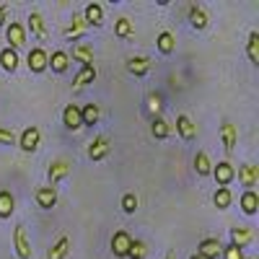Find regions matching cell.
Instances as JSON below:
<instances>
[{
  "label": "cell",
  "instance_id": "cell-1",
  "mask_svg": "<svg viewBox=\"0 0 259 259\" xmlns=\"http://www.w3.org/2000/svg\"><path fill=\"white\" fill-rule=\"evenodd\" d=\"M13 246H16L18 259H31L34 249H31V244H29V236H26V226H24V223H18L16 231H13Z\"/></svg>",
  "mask_w": 259,
  "mask_h": 259
},
{
  "label": "cell",
  "instance_id": "cell-2",
  "mask_svg": "<svg viewBox=\"0 0 259 259\" xmlns=\"http://www.w3.org/2000/svg\"><path fill=\"white\" fill-rule=\"evenodd\" d=\"M73 171V163L68 161V158H55L52 163H50V171H47V177H50V187H55L57 182H62L65 177H68Z\"/></svg>",
  "mask_w": 259,
  "mask_h": 259
},
{
  "label": "cell",
  "instance_id": "cell-3",
  "mask_svg": "<svg viewBox=\"0 0 259 259\" xmlns=\"http://www.w3.org/2000/svg\"><path fill=\"white\" fill-rule=\"evenodd\" d=\"M212 179L218 182V187H228V184L236 179V168H233L228 161L212 163Z\"/></svg>",
  "mask_w": 259,
  "mask_h": 259
},
{
  "label": "cell",
  "instance_id": "cell-4",
  "mask_svg": "<svg viewBox=\"0 0 259 259\" xmlns=\"http://www.w3.org/2000/svg\"><path fill=\"white\" fill-rule=\"evenodd\" d=\"M109 150H112L109 138H106V135H99V138H94L91 145H89V158H91V161H101V158L109 156Z\"/></svg>",
  "mask_w": 259,
  "mask_h": 259
},
{
  "label": "cell",
  "instance_id": "cell-5",
  "mask_svg": "<svg viewBox=\"0 0 259 259\" xmlns=\"http://www.w3.org/2000/svg\"><path fill=\"white\" fill-rule=\"evenodd\" d=\"M39 140H41V133L36 127H26L24 133H21V138H18V145H21V150H26V153H34V150L39 148Z\"/></svg>",
  "mask_w": 259,
  "mask_h": 259
},
{
  "label": "cell",
  "instance_id": "cell-6",
  "mask_svg": "<svg viewBox=\"0 0 259 259\" xmlns=\"http://www.w3.org/2000/svg\"><path fill=\"white\" fill-rule=\"evenodd\" d=\"M221 254H223V244L218 239H202L197 246V256L202 259H218Z\"/></svg>",
  "mask_w": 259,
  "mask_h": 259
},
{
  "label": "cell",
  "instance_id": "cell-7",
  "mask_svg": "<svg viewBox=\"0 0 259 259\" xmlns=\"http://www.w3.org/2000/svg\"><path fill=\"white\" fill-rule=\"evenodd\" d=\"M26 65H29L31 73H45L47 70V52L41 47H34L29 52V57H26Z\"/></svg>",
  "mask_w": 259,
  "mask_h": 259
},
{
  "label": "cell",
  "instance_id": "cell-8",
  "mask_svg": "<svg viewBox=\"0 0 259 259\" xmlns=\"http://www.w3.org/2000/svg\"><path fill=\"white\" fill-rule=\"evenodd\" d=\"M130 244H133V236H130L127 231H117L114 236H112V251H114V256H127V251H130Z\"/></svg>",
  "mask_w": 259,
  "mask_h": 259
},
{
  "label": "cell",
  "instance_id": "cell-9",
  "mask_svg": "<svg viewBox=\"0 0 259 259\" xmlns=\"http://www.w3.org/2000/svg\"><path fill=\"white\" fill-rule=\"evenodd\" d=\"M62 124L68 127V130H80L83 127V122H80V106H75V104H68L62 109Z\"/></svg>",
  "mask_w": 259,
  "mask_h": 259
},
{
  "label": "cell",
  "instance_id": "cell-10",
  "mask_svg": "<svg viewBox=\"0 0 259 259\" xmlns=\"http://www.w3.org/2000/svg\"><path fill=\"white\" fill-rule=\"evenodd\" d=\"M36 205L41 210H52L57 205V189L55 187H39L36 189Z\"/></svg>",
  "mask_w": 259,
  "mask_h": 259
},
{
  "label": "cell",
  "instance_id": "cell-11",
  "mask_svg": "<svg viewBox=\"0 0 259 259\" xmlns=\"http://www.w3.org/2000/svg\"><path fill=\"white\" fill-rule=\"evenodd\" d=\"M236 177H239V182H241L244 187L251 189V187L259 182V166H254V163H244V166H239Z\"/></svg>",
  "mask_w": 259,
  "mask_h": 259
},
{
  "label": "cell",
  "instance_id": "cell-12",
  "mask_svg": "<svg viewBox=\"0 0 259 259\" xmlns=\"http://www.w3.org/2000/svg\"><path fill=\"white\" fill-rule=\"evenodd\" d=\"M189 24H192L194 29H197V31L207 29V24H210L207 11H205L202 6H189Z\"/></svg>",
  "mask_w": 259,
  "mask_h": 259
},
{
  "label": "cell",
  "instance_id": "cell-13",
  "mask_svg": "<svg viewBox=\"0 0 259 259\" xmlns=\"http://www.w3.org/2000/svg\"><path fill=\"white\" fill-rule=\"evenodd\" d=\"M177 133L182 135V140H194V138H197V127H194V122L187 117V114H179L177 117Z\"/></svg>",
  "mask_w": 259,
  "mask_h": 259
},
{
  "label": "cell",
  "instance_id": "cell-14",
  "mask_svg": "<svg viewBox=\"0 0 259 259\" xmlns=\"http://www.w3.org/2000/svg\"><path fill=\"white\" fill-rule=\"evenodd\" d=\"M83 21L89 26H101L104 24V8L99 3H89V6H85V11H83Z\"/></svg>",
  "mask_w": 259,
  "mask_h": 259
},
{
  "label": "cell",
  "instance_id": "cell-15",
  "mask_svg": "<svg viewBox=\"0 0 259 259\" xmlns=\"http://www.w3.org/2000/svg\"><path fill=\"white\" fill-rule=\"evenodd\" d=\"M68 65H70V55L62 50H57V52H52V57H47V68H52L55 73H65Z\"/></svg>",
  "mask_w": 259,
  "mask_h": 259
},
{
  "label": "cell",
  "instance_id": "cell-16",
  "mask_svg": "<svg viewBox=\"0 0 259 259\" xmlns=\"http://www.w3.org/2000/svg\"><path fill=\"white\" fill-rule=\"evenodd\" d=\"M236 127L231 124V122H223L221 124V140H223V148H226V153L231 156L233 153V148H236Z\"/></svg>",
  "mask_w": 259,
  "mask_h": 259
},
{
  "label": "cell",
  "instance_id": "cell-17",
  "mask_svg": "<svg viewBox=\"0 0 259 259\" xmlns=\"http://www.w3.org/2000/svg\"><path fill=\"white\" fill-rule=\"evenodd\" d=\"M6 36H8V41H11V50L26 45V34H24V26H21V24H8Z\"/></svg>",
  "mask_w": 259,
  "mask_h": 259
},
{
  "label": "cell",
  "instance_id": "cell-18",
  "mask_svg": "<svg viewBox=\"0 0 259 259\" xmlns=\"http://www.w3.org/2000/svg\"><path fill=\"white\" fill-rule=\"evenodd\" d=\"M96 65H83V68H80V73L73 78V85H75V89H83V85H89V83H94L96 80Z\"/></svg>",
  "mask_w": 259,
  "mask_h": 259
},
{
  "label": "cell",
  "instance_id": "cell-19",
  "mask_svg": "<svg viewBox=\"0 0 259 259\" xmlns=\"http://www.w3.org/2000/svg\"><path fill=\"white\" fill-rule=\"evenodd\" d=\"M251 241H254V233H251L249 228H231V244H233V246L244 249V246H249Z\"/></svg>",
  "mask_w": 259,
  "mask_h": 259
},
{
  "label": "cell",
  "instance_id": "cell-20",
  "mask_svg": "<svg viewBox=\"0 0 259 259\" xmlns=\"http://www.w3.org/2000/svg\"><path fill=\"white\" fill-rule=\"evenodd\" d=\"M29 29H31V34H34L36 39H45V36H47L45 18H41L39 11H31V13H29Z\"/></svg>",
  "mask_w": 259,
  "mask_h": 259
},
{
  "label": "cell",
  "instance_id": "cell-21",
  "mask_svg": "<svg viewBox=\"0 0 259 259\" xmlns=\"http://www.w3.org/2000/svg\"><path fill=\"white\" fill-rule=\"evenodd\" d=\"M68 251H70V239H68V236H60V239L52 244L47 259H65V256H68Z\"/></svg>",
  "mask_w": 259,
  "mask_h": 259
},
{
  "label": "cell",
  "instance_id": "cell-22",
  "mask_svg": "<svg viewBox=\"0 0 259 259\" xmlns=\"http://www.w3.org/2000/svg\"><path fill=\"white\" fill-rule=\"evenodd\" d=\"M150 70V60L148 57H130L127 60V73H133V75H145Z\"/></svg>",
  "mask_w": 259,
  "mask_h": 259
},
{
  "label": "cell",
  "instance_id": "cell-23",
  "mask_svg": "<svg viewBox=\"0 0 259 259\" xmlns=\"http://www.w3.org/2000/svg\"><path fill=\"white\" fill-rule=\"evenodd\" d=\"M194 171H197L200 177L212 174V163H210V156L205 153V150H197V156H194Z\"/></svg>",
  "mask_w": 259,
  "mask_h": 259
},
{
  "label": "cell",
  "instance_id": "cell-24",
  "mask_svg": "<svg viewBox=\"0 0 259 259\" xmlns=\"http://www.w3.org/2000/svg\"><path fill=\"white\" fill-rule=\"evenodd\" d=\"M13 210H16V200H13V194L8 192V189H3L0 192V218H11L13 215Z\"/></svg>",
  "mask_w": 259,
  "mask_h": 259
},
{
  "label": "cell",
  "instance_id": "cell-25",
  "mask_svg": "<svg viewBox=\"0 0 259 259\" xmlns=\"http://www.w3.org/2000/svg\"><path fill=\"white\" fill-rule=\"evenodd\" d=\"M0 68L8 70V73H13V70L18 68V52L11 50V47H6L3 52H0Z\"/></svg>",
  "mask_w": 259,
  "mask_h": 259
},
{
  "label": "cell",
  "instance_id": "cell-26",
  "mask_svg": "<svg viewBox=\"0 0 259 259\" xmlns=\"http://www.w3.org/2000/svg\"><path fill=\"white\" fill-rule=\"evenodd\" d=\"M156 47H158L163 55H171V52L177 50V39H174V34H171V31H161L158 39H156Z\"/></svg>",
  "mask_w": 259,
  "mask_h": 259
},
{
  "label": "cell",
  "instance_id": "cell-27",
  "mask_svg": "<svg viewBox=\"0 0 259 259\" xmlns=\"http://www.w3.org/2000/svg\"><path fill=\"white\" fill-rule=\"evenodd\" d=\"M150 133H153V138L158 140H166L171 135V124L163 119V117H153V124H150Z\"/></svg>",
  "mask_w": 259,
  "mask_h": 259
},
{
  "label": "cell",
  "instance_id": "cell-28",
  "mask_svg": "<svg viewBox=\"0 0 259 259\" xmlns=\"http://www.w3.org/2000/svg\"><path fill=\"white\" fill-rule=\"evenodd\" d=\"M256 207H259V197H256V192H254V189H246V192L241 194V210H244L246 215H254V212H256Z\"/></svg>",
  "mask_w": 259,
  "mask_h": 259
},
{
  "label": "cell",
  "instance_id": "cell-29",
  "mask_svg": "<svg viewBox=\"0 0 259 259\" xmlns=\"http://www.w3.org/2000/svg\"><path fill=\"white\" fill-rule=\"evenodd\" d=\"M73 60H78L83 65H94V50L89 45H75L73 47Z\"/></svg>",
  "mask_w": 259,
  "mask_h": 259
},
{
  "label": "cell",
  "instance_id": "cell-30",
  "mask_svg": "<svg viewBox=\"0 0 259 259\" xmlns=\"http://www.w3.org/2000/svg\"><path fill=\"white\" fill-rule=\"evenodd\" d=\"M246 55H249V62L251 65H259V34L251 31L249 34V41H246Z\"/></svg>",
  "mask_w": 259,
  "mask_h": 259
},
{
  "label": "cell",
  "instance_id": "cell-31",
  "mask_svg": "<svg viewBox=\"0 0 259 259\" xmlns=\"http://www.w3.org/2000/svg\"><path fill=\"white\" fill-rule=\"evenodd\" d=\"M231 200H233V194H231L228 187H218V192L212 194V202H215V207H218V210H226L231 205Z\"/></svg>",
  "mask_w": 259,
  "mask_h": 259
},
{
  "label": "cell",
  "instance_id": "cell-32",
  "mask_svg": "<svg viewBox=\"0 0 259 259\" xmlns=\"http://www.w3.org/2000/svg\"><path fill=\"white\" fill-rule=\"evenodd\" d=\"M114 34L119 36V39H127V36H133L135 34V24L130 18H119L117 24H114Z\"/></svg>",
  "mask_w": 259,
  "mask_h": 259
},
{
  "label": "cell",
  "instance_id": "cell-33",
  "mask_svg": "<svg viewBox=\"0 0 259 259\" xmlns=\"http://www.w3.org/2000/svg\"><path fill=\"white\" fill-rule=\"evenodd\" d=\"M80 122L83 124H96L99 122V106L96 104H85L80 109Z\"/></svg>",
  "mask_w": 259,
  "mask_h": 259
},
{
  "label": "cell",
  "instance_id": "cell-34",
  "mask_svg": "<svg viewBox=\"0 0 259 259\" xmlns=\"http://www.w3.org/2000/svg\"><path fill=\"white\" fill-rule=\"evenodd\" d=\"M85 29H89V24H85V21H83V16H80V13H75V16H73V24H70L68 29H65V34L75 39V36H80V34L85 31Z\"/></svg>",
  "mask_w": 259,
  "mask_h": 259
},
{
  "label": "cell",
  "instance_id": "cell-35",
  "mask_svg": "<svg viewBox=\"0 0 259 259\" xmlns=\"http://www.w3.org/2000/svg\"><path fill=\"white\" fill-rule=\"evenodd\" d=\"M127 256H130V259H145V256H148V244H145V241H140V239H133Z\"/></svg>",
  "mask_w": 259,
  "mask_h": 259
},
{
  "label": "cell",
  "instance_id": "cell-36",
  "mask_svg": "<svg viewBox=\"0 0 259 259\" xmlns=\"http://www.w3.org/2000/svg\"><path fill=\"white\" fill-rule=\"evenodd\" d=\"M138 205H140V202H138V194H135V192H127L124 197H122V210H124L127 215H133V212L138 210Z\"/></svg>",
  "mask_w": 259,
  "mask_h": 259
},
{
  "label": "cell",
  "instance_id": "cell-37",
  "mask_svg": "<svg viewBox=\"0 0 259 259\" xmlns=\"http://www.w3.org/2000/svg\"><path fill=\"white\" fill-rule=\"evenodd\" d=\"M161 106H163V99H161L158 94H150V96H148V112L153 114V117H158Z\"/></svg>",
  "mask_w": 259,
  "mask_h": 259
},
{
  "label": "cell",
  "instance_id": "cell-38",
  "mask_svg": "<svg viewBox=\"0 0 259 259\" xmlns=\"http://www.w3.org/2000/svg\"><path fill=\"white\" fill-rule=\"evenodd\" d=\"M223 259H244V249H239V246L228 244V246L223 249Z\"/></svg>",
  "mask_w": 259,
  "mask_h": 259
},
{
  "label": "cell",
  "instance_id": "cell-39",
  "mask_svg": "<svg viewBox=\"0 0 259 259\" xmlns=\"http://www.w3.org/2000/svg\"><path fill=\"white\" fill-rule=\"evenodd\" d=\"M13 143H16V135L11 133V130L0 127V145H13Z\"/></svg>",
  "mask_w": 259,
  "mask_h": 259
},
{
  "label": "cell",
  "instance_id": "cell-40",
  "mask_svg": "<svg viewBox=\"0 0 259 259\" xmlns=\"http://www.w3.org/2000/svg\"><path fill=\"white\" fill-rule=\"evenodd\" d=\"M8 21V6H0V26H6Z\"/></svg>",
  "mask_w": 259,
  "mask_h": 259
},
{
  "label": "cell",
  "instance_id": "cell-41",
  "mask_svg": "<svg viewBox=\"0 0 259 259\" xmlns=\"http://www.w3.org/2000/svg\"><path fill=\"white\" fill-rule=\"evenodd\" d=\"M189 259H202V256H197V254H192V256H189Z\"/></svg>",
  "mask_w": 259,
  "mask_h": 259
},
{
  "label": "cell",
  "instance_id": "cell-42",
  "mask_svg": "<svg viewBox=\"0 0 259 259\" xmlns=\"http://www.w3.org/2000/svg\"><path fill=\"white\" fill-rule=\"evenodd\" d=\"M249 259H256V256H249Z\"/></svg>",
  "mask_w": 259,
  "mask_h": 259
},
{
  "label": "cell",
  "instance_id": "cell-43",
  "mask_svg": "<svg viewBox=\"0 0 259 259\" xmlns=\"http://www.w3.org/2000/svg\"><path fill=\"white\" fill-rule=\"evenodd\" d=\"M166 259H171V256H166Z\"/></svg>",
  "mask_w": 259,
  "mask_h": 259
}]
</instances>
